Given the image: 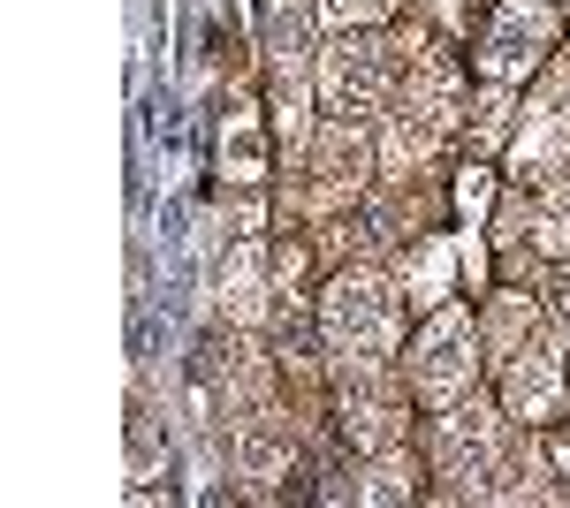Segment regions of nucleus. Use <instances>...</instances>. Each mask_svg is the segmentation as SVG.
Here are the masks:
<instances>
[{
  "instance_id": "f3484780",
  "label": "nucleus",
  "mask_w": 570,
  "mask_h": 508,
  "mask_svg": "<svg viewBox=\"0 0 570 508\" xmlns=\"http://www.w3.org/2000/svg\"><path fill=\"white\" fill-rule=\"evenodd\" d=\"M357 494H365V501H395V494H411V478H403L395 464H381V470H365V486H357Z\"/></svg>"
},
{
  "instance_id": "9b49d317",
  "label": "nucleus",
  "mask_w": 570,
  "mask_h": 508,
  "mask_svg": "<svg viewBox=\"0 0 570 508\" xmlns=\"http://www.w3.org/2000/svg\"><path fill=\"white\" fill-rule=\"evenodd\" d=\"M220 303H228V319H244V327L266 311V281H259V266H252V258H236V266H228V289H220Z\"/></svg>"
},
{
  "instance_id": "dca6fc26",
  "label": "nucleus",
  "mask_w": 570,
  "mask_h": 508,
  "mask_svg": "<svg viewBox=\"0 0 570 508\" xmlns=\"http://www.w3.org/2000/svg\"><path fill=\"white\" fill-rule=\"evenodd\" d=\"M540 243H548V251H570V182L556 190V206H548V220H540Z\"/></svg>"
},
{
  "instance_id": "6ab92c4d",
  "label": "nucleus",
  "mask_w": 570,
  "mask_h": 508,
  "mask_svg": "<svg viewBox=\"0 0 570 508\" xmlns=\"http://www.w3.org/2000/svg\"><path fill=\"white\" fill-rule=\"evenodd\" d=\"M563 470H570V448H563Z\"/></svg>"
},
{
  "instance_id": "20e7f679",
  "label": "nucleus",
  "mask_w": 570,
  "mask_h": 508,
  "mask_svg": "<svg viewBox=\"0 0 570 508\" xmlns=\"http://www.w3.org/2000/svg\"><path fill=\"white\" fill-rule=\"evenodd\" d=\"M480 341H472V319H456V311H441L434 327H426V341H419V365H411V387L426 395V402H449V395H464L472 387V357Z\"/></svg>"
},
{
  "instance_id": "6e6552de",
  "label": "nucleus",
  "mask_w": 570,
  "mask_h": 508,
  "mask_svg": "<svg viewBox=\"0 0 570 508\" xmlns=\"http://www.w3.org/2000/svg\"><path fill=\"white\" fill-rule=\"evenodd\" d=\"M510 402H518L525 418H548V410H556V357H548L540 341L510 365Z\"/></svg>"
},
{
  "instance_id": "39448f33",
  "label": "nucleus",
  "mask_w": 570,
  "mask_h": 508,
  "mask_svg": "<svg viewBox=\"0 0 570 508\" xmlns=\"http://www.w3.org/2000/svg\"><path fill=\"white\" fill-rule=\"evenodd\" d=\"M540 53H548V8L510 0V8L494 16V31H487V69H494V77H525Z\"/></svg>"
},
{
  "instance_id": "f03ea898",
  "label": "nucleus",
  "mask_w": 570,
  "mask_h": 508,
  "mask_svg": "<svg viewBox=\"0 0 570 508\" xmlns=\"http://www.w3.org/2000/svg\"><path fill=\"white\" fill-rule=\"evenodd\" d=\"M320 91H327V107H335L343 122L373 114L381 91H389V46H373V39L327 46V61H320Z\"/></svg>"
},
{
  "instance_id": "9d476101",
  "label": "nucleus",
  "mask_w": 570,
  "mask_h": 508,
  "mask_svg": "<svg viewBox=\"0 0 570 508\" xmlns=\"http://www.w3.org/2000/svg\"><path fill=\"white\" fill-rule=\"evenodd\" d=\"M220 160H228V175H236V182H259V129H252V114H244V107H228Z\"/></svg>"
},
{
  "instance_id": "7ed1b4c3",
  "label": "nucleus",
  "mask_w": 570,
  "mask_h": 508,
  "mask_svg": "<svg viewBox=\"0 0 570 508\" xmlns=\"http://www.w3.org/2000/svg\"><path fill=\"white\" fill-rule=\"evenodd\" d=\"M449 122H456V77H449L441 61H426V69H419V91L403 99V114H395V129H389V152L403 168L426 160L441 137H449Z\"/></svg>"
},
{
  "instance_id": "2eb2a0df",
  "label": "nucleus",
  "mask_w": 570,
  "mask_h": 508,
  "mask_svg": "<svg viewBox=\"0 0 570 508\" xmlns=\"http://www.w3.org/2000/svg\"><path fill=\"white\" fill-rule=\"evenodd\" d=\"M411 289H419L411 303H434L441 289H449V251H426V258H419V273H411Z\"/></svg>"
},
{
  "instance_id": "f8f14e48",
  "label": "nucleus",
  "mask_w": 570,
  "mask_h": 508,
  "mask_svg": "<svg viewBox=\"0 0 570 508\" xmlns=\"http://www.w3.org/2000/svg\"><path fill=\"white\" fill-rule=\"evenodd\" d=\"M320 175H327V182H320L327 198H335L343 182H357V137H351V122H343L335 137H327V152H320Z\"/></svg>"
},
{
  "instance_id": "423d86ee",
  "label": "nucleus",
  "mask_w": 570,
  "mask_h": 508,
  "mask_svg": "<svg viewBox=\"0 0 570 508\" xmlns=\"http://www.w3.org/2000/svg\"><path fill=\"white\" fill-rule=\"evenodd\" d=\"M494 440H502V425L487 410H456V418H441V464L456 478H487L494 470Z\"/></svg>"
},
{
  "instance_id": "1a4fd4ad",
  "label": "nucleus",
  "mask_w": 570,
  "mask_h": 508,
  "mask_svg": "<svg viewBox=\"0 0 570 508\" xmlns=\"http://www.w3.org/2000/svg\"><path fill=\"white\" fill-rule=\"evenodd\" d=\"M236 464H244V478H274V470L289 464L282 425L274 418H244V432H236Z\"/></svg>"
},
{
  "instance_id": "f257e3e1",
  "label": "nucleus",
  "mask_w": 570,
  "mask_h": 508,
  "mask_svg": "<svg viewBox=\"0 0 570 508\" xmlns=\"http://www.w3.org/2000/svg\"><path fill=\"white\" fill-rule=\"evenodd\" d=\"M327 341L351 357L357 372H373L395 349V297L373 273H343V281L327 289Z\"/></svg>"
},
{
  "instance_id": "0eeeda50",
  "label": "nucleus",
  "mask_w": 570,
  "mask_h": 508,
  "mask_svg": "<svg viewBox=\"0 0 570 508\" xmlns=\"http://www.w3.org/2000/svg\"><path fill=\"white\" fill-rule=\"evenodd\" d=\"M563 160H570V129L556 122V114H532V129L518 137V175H525V182H548Z\"/></svg>"
},
{
  "instance_id": "a211bd4d",
  "label": "nucleus",
  "mask_w": 570,
  "mask_h": 508,
  "mask_svg": "<svg viewBox=\"0 0 570 508\" xmlns=\"http://www.w3.org/2000/svg\"><path fill=\"white\" fill-rule=\"evenodd\" d=\"M456 206H464V212H480V206H487V175H480V168L456 182Z\"/></svg>"
},
{
  "instance_id": "4468645a",
  "label": "nucleus",
  "mask_w": 570,
  "mask_h": 508,
  "mask_svg": "<svg viewBox=\"0 0 570 508\" xmlns=\"http://www.w3.org/2000/svg\"><path fill=\"white\" fill-rule=\"evenodd\" d=\"M389 8H395V0H320L327 23H381Z\"/></svg>"
},
{
  "instance_id": "ddd939ff",
  "label": "nucleus",
  "mask_w": 570,
  "mask_h": 508,
  "mask_svg": "<svg viewBox=\"0 0 570 508\" xmlns=\"http://www.w3.org/2000/svg\"><path fill=\"white\" fill-rule=\"evenodd\" d=\"M343 425H351V432L365 440V448H389V440H395L389 402H351V410H343Z\"/></svg>"
}]
</instances>
